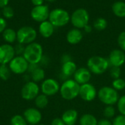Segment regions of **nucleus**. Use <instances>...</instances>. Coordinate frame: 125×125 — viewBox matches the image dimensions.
I'll return each instance as SVG.
<instances>
[{
    "mask_svg": "<svg viewBox=\"0 0 125 125\" xmlns=\"http://www.w3.org/2000/svg\"><path fill=\"white\" fill-rule=\"evenodd\" d=\"M23 56L29 64H40L43 56V49L42 45L36 42L26 45Z\"/></svg>",
    "mask_w": 125,
    "mask_h": 125,
    "instance_id": "1",
    "label": "nucleus"
},
{
    "mask_svg": "<svg viewBox=\"0 0 125 125\" xmlns=\"http://www.w3.org/2000/svg\"><path fill=\"white\" fill-rule=\"evenodd\" d=\"M81 85L74 79H67L60 86V94L66 100H72L79 96Z\"/></svg>",
    "mask_w": 125,
    "mask_h": 125,
    "instance_id": "2",
    "label": "nucleus"
},
{
    "mask_svg": "<svg viewBox=\"0 0 125 125\" xmlns=\"http://www.w3.org/2000/svg\"><path fill=\"white\" fill-rule=\"evenodd\" d=\"M110 63L108 59L100 56H93L87 61V68L94 75H102L108 69Z\"/></svg>",
    "mask_w": 125,
    "mask_h": 125,
    "instance_id": "3",
    "label": "nucleus"
},
{
    "mask_svg": "<svg viewBox=\"0 0 125 125\" xmlns=\"http://www.w3.org/2000/svg\"><path fill=\"white\" fill-rule=\"evenodd\" d=\"M97 97L105 105H114L117 103L119 95L118 91L112 86H103L98 90Z\"/></svg>",
    "mask_w": 125,
    "mask_h": 125,
    "instance_id": "4",
    "label": "nucleus"
},
{
    "mask_svg": "<svg viewBox=\"0 0 125 125\" xmlns=\"http://www.w3.org/2000/svg\"><path fill=\"white\" fill-rule=\"evenodd\" d=\"M48 21L54 27H62L66 26L70 21L68 12L62 8H56L50 11Z\"/></svg>",
    "mask_w": 125,
    "mask_h": 125,
    "instance_id": "5",
    "label": "nucleus"
},
{
    "mask_svg": "<svg viewBox=\"0 0 125 125\" xmlns=\"http://www.w3.org/2000/svg\"><path fill=\"white\" fill-rule=\"evenodd\" d=\"M37 36V31L31 26H24L17 31V41L23 45H29L34 42Z\"/></svg>",
    "mask_w": 125,
    "mask_h": 125,
    "instance_id": "6",
    "label": "nucleus"
},
{
    "mask_svg": "<svg viewBox=\"0 0 125 125\" xmlns=\"http://www.w3.org/2000/svg\"><path fill=\"white\" fill-rule=\"evenodd\" d=\"M70 21L76 29H83L89 22V14L86 9L78 8L70 16Z\"/></svg>",
    "mask_w": 125,
    "mask_h": 125,
    "instance_id": "7",
    "label": "nucleus"
},
{
    "mask_svg": "<svg viewBox=\"0 0 125 125\" xmlns=\"http://www.w3.org/2000/svg\"><path fill=\"white\" fill-rule=\"evenodd\" d=\"M8 66L12 73L21 75L27 72L29 62L23 56H15L8 64Z\"/></svg>",
    "mask_w": 125,
    "mask_h": 125,
    "instance_id": "8",
    "label": "nucleus"
},
{
    "mask_svg": "<svg viewBox=\"0 0 125 125\" xmlns=\"http://www.w3.org/2000/svg\"><path fill=\"white\" fill-rule=\"evenodd\" d=\"M40 86L37 83L27 81L21 89V97L26 100H34L40 94Z\"/></svg>",
    "mask_w": 125,
    "mask_h": 125,
    "instance_id": "9",
    "label": "nucleus"
},
{
    "mask_svg": "<svg viewBox=\"0 0 125 125\" xmlns=\"http://www.w3.org/2000/svg\"><path fill=\"white\" fill-rule=\"evenodd\" d=\"M49 14V7L45 4H42L40 6H34L30 13L31 18L36 22H39L40 23L48 20Z\"/></svg>",
    "mask_w": 125,
    "mask_h": 125,
    "instance_id": "10",
    "label": "nucleus"
},
{
    "mask_svg": "<svg viewBox=\"0 0 125 125\" xmlns=\"http://www.w3.org/2000/svg\"><path fill=\"white\" fill-rule=\"evenodd\" d=\"M40 89L42 93L46 96H53L59 92L60 85L56 80L53 78H47L42 81Z\"/></svg>",
    "mask_w": 125,
    "mask_h": 125,
    "instance_id": "11",
    "label": "nucleus"
},
{
    "mask_svg": "<svg viewBox=\"0 0 125 125\" xmlns=\"http://www.w3.org/2000/svg\"><path fill=\"white\" fill-rule=\"evenodd\" d=\"M79 97L86 102H92L97 97V91L93 84L84 83L80 86Z\"/></svg>",
    "mask_w": 125,
    "mask_h": 125,
    "instance_id": "12",
    "label": "nucleus"
},
{
    "mask_svg": "<svg viewBox=\"0 0 125 125\" xmlns=\"http://www.w3.org/2000/svg\"><path fill=\"white\" fill-rule=\"evenodd\" d=\"M15 56L14 47L5 43L0 45V64H7Z\"/></svg>",
    "mask_w": 125,
    "mask_h": 125,
    "instance_id": "13",
    "label": "nucleus"
},
{
    "mask_svg": "<svg viewBox=\"0 0 125 125\" xmlns=\"http://www.w3.org/2000/svg\"><path fill=\"white\" fill-rule=\"evenodd\" d=\"M23 117L29 125H39L42 120V114L38 108H29L25 110Z\"/></svg>",
    "mask_w": 125,
    "mask_h": 125,
    "instance_id": "14",
    "label": "nucleus"
},
{
    "mask_svg": "<svg viewBox=\"0 0 125 125\" xmlns=\"http://www.w3.org/2000/svg\"><path fill=\"white\" fill-rule=\"evenodd\" d=\"M108 62L112 67H120L125 63V53L121 49L113 50L108 57Z\"/></svg>",
    "mask_w": 125,
    "mask_h": 125,
    "instance_id": "15",
    "label": "nucleus"
},
{
    "mask_svg": "<svg viewBox=\"0 0 125 125\" xmlns=\"http://www.w3.org/2000/svg\"><path fill=\"white\" fill-rule=\"evenodd\" d=\"M92 78V73L87 67L78 68L73 75L74 80L80 85L89 83Z\"/></svg>",
    "mask_w": 125,
    "mask_h": 125,
    "instance_id": "16",
    "label": "nucleus"
},
{
    "mask_svg": "<svg viewBox=\"0 0 125 125\" xmlns=\"http://www.w3.org/2000/svg\"><path fill=\"white\" fill-rule=\"evenodd\" d=\"M83 33L81 31V29H70L66 36V39L67 41L68 42V43L71 44V45H76L78 43H79L82 39H83Z\"/></svg>",
    "mask_w": 125,
    "mask_h": 125,
    "instance_id": "17",
    "label": "nucleus"
},
{
    "mask_svg": "<svg viewBox=\"0 0 125 125\" xmlns=\"http://www.w3.org/2000/svg\"><path fill=\"white\" fill-rule=\"evenodd\" d=\"M54 26L48 20L40 23L39 25V33L42 37L45 38L51 37L54 32Z\"/></svg>",
    "mask_w": 125,
    "mask_h": 125,
    "instance_id": "18",
    "label": "nucleus"
},
{
    "mask_svg": "<svg viewBox=\"0 0 125 125\" xmlns=\"http://www.w3.org/2000/svg\"><path fill=\"white\" fill-rule=\"evenodd\" d=\"M62 119L66 125H75L78 119V111L75 109H69L64 112Z\"/></svg>",
    "mask_w": 125,
    "mask_h": 125,
    "instance_id": "19",
    "label": "nucleus"
},
{
    "mask_svg": "<svg viewBox=\"0 0 125 125\" xmlns=\"http://www.w3.org/2000/svg\"><path fill=\"white\" fill-rule=\"evenodd\" d=\"M77 69L78 68H77L76 64L73 60H70L64 63H62L61 71H62V74L64 77L69 78V77L73 76Z\"/></svg>",
    "mask_w": 125,
    "mask_h": 125,
    "instance_id": "20",
    "label": "nucleus"
},
{
    "mask_svg": "<svg viewBox=\"0 0 125 125\" xmlns=\"http://www.w3.org/2000/svg\"><path fill=\"white\" fill-rule=\"evenodd\" d=\"M2 37L7 43L12 44L17 40V31H15L13 29L6 28L2 32Z\"/></svg>",
    "mask_w": 125,
    "mask_h": 125,
    "instance_id": "21",
    "label": "nucleus"
},
{
    "mask_svg": "<svg viewBox=\"0 0 125 125\" xmlns=\"http://www.w3.org/2000/svg\"><path fill=\"white\" fill-rule=\"evenodd\" d=\"M114 14L119 18H125V2L122 1H116L112 5Z\"/></svg>",
    "mask_w": 125,
    "mask_h": 125,
    "instance_id": "22",
    "label": "nucleus"
},
{
    "mask_svg": "<svg viewBox=\"0 0 125 125\" xmlns=\"http://www.w3.org/2000/svg\"><path fill=\"white\" fill-rule=\"evenodd\" d=\"M98 120L91 114H85L79 119L80 125H97Z\"/></svg>",
    "mask_w": 125,
    "mask_h": 125,
    "instance_id": "23",
    "label": "nucleus"
},
{
    "mask_svg": "<svg viewBox=\"0 0 125 125\" xmlns=\"http://www.w3.org/2000/svg\"><path fill=\"white\" fill-rule=\"evenodd\" d=\"M30 74H31V81H34V82H35V83H38V82H40V81H43L45 80V71L40 67H37L36 70H34Z\"/></svg>",
    "mask_w": 125,
    "mask_h": 125,
    "instance_id": "24",
    "label": "nucleus"
},
{
    "mask_svg": "<svg viewBox=\"0 0 125 125\" xmlns=\"http://www.w3.org/2000/svg\"><path fill=\"white\" fill-rule=\"evenodd\" d=\"M34 103L36 107L38 109H42L45 108L48 104V96H46L44 94H40L35 99H34Z\"/></svg>",
    "mask_w": 125,
    "mask_h": 125,
    "instance_id": "25",
    "label": "nucleus"
},
{
    "mask_svg": "<svg viewBox=\"0 0 125 125\" xmlns=\"http://www.w3.org/2000/svg\"><path fill=\"white\" fill-rule=\"evenodd\" d=\"M11 70L7 64H0V78L3 81H7L11 75Z\"/></svg>",
    "mask_w": 125,
    "mask_h": 125,
    "instance_id": "26",
    "label": "nucleus"
},
{
    "mask_svg": "<svg viewBox=\"0 0 125 125\" xmlns=\"http://www.w3.org/2000/svg\"><path fill=\"white\" fill-rule=\"evenodd\" d=\"M93 26L97 31H103L108 26V21L103 18H98L94 21Z\"/></svg>",
    "mask_w": 125,
    "mask_h": 125,
    "instance_id": "27",
    "label": "nucleus"
},
{
    "mask_svg": "<svg viewBox=\"0 0 125 125\" xmlns=\"http://www.w3.org/2000/svg\"><path fill=\"white\" fill-rule=\"evenodd\" d=\"M112 87L118 92L124 90L125 89V80L122 78L114 79L112 81Z\"/></svg>",
    "mask_w": 125,
    "mask_h": 125,
    "instance_id": "28",
    "label": "nucleus"
},
{
    "mask_svg": "<svg viewBox=\"0 0 125 125\" xmlns=\"http://www.w3.org/2000/svg\"><path fill=\"white\" fill-rule=\"evenodd\" d=\"M116 115V110L114 105H106L103 110V116L105 118L111 119H113Z\"/></svg>",
    "mask_w": 125,
    "mask_h": 125,
    "instance_id": "29",
    "label": "nucleus"
},
{
    "mask_svg": "<svg viewBox=\"0 0 125 125\" xmlns=\"http://www.w3.org/2000/svg\"><path fill=\"white\" fill-rule=\"evenodd\" d=\"M11 125H28L25 118L21 115H15L10 120Z\"/></svg>",
    "mask_w": 125,
    "mask_h": 125,
    "instance_id": "30",
    "label": "nucleus"
},
{
    "mask_svg": "<svg viewBox=\"0 0 125 125\" xmlns=\"http://www.w3.org/2000/svg\"><path fill=\"white\" fill-rule=\"evenodd\" d=\"M1 14L4 18L10 19L14 16V10L10 6H6L1 9Z\"/></svg>",
    "mask_w": 125,
    "mask_h": 125,
    "instance_id": "31",
    "label": "nucleus"
},
{
    "mask_svg": "<svg viewBox=\"0 0 125 125\" xmlns=\"http://www.w3.org/2000/svg\"><path fill=\"white\" fill-rule=\"evenodd\" d=\"M117 109L120 114L125 115V94L119 97L117 103Z\"/></svg>",
    "mask_w": 125,
    "mask_h": 125,
    "instance_id": "32",
    "label": "nucleus"
},
{
    "mask_svg": "<svg viewBox=\"0 0 125 125\" xmlns=\"http://www.w3.org/2000/svg\"><path fill=\"white\" fill-rule=\"evenodd\" d=\"M113 125H125V115L119 114L115 116L112 121Z\"/></svg>",
    "mask_w": 125,
    "mask_h": 125,
    "instance_id": "33",
    "label": "nucleus"
},
{
    "mask_svg": "<svg viewBox=\"0 0 125 125\" xmlns=\"http://www.w3.org/2000/svg\"><path fill=\"white\" fill-rule=\"evenodd\" d=\"M110 75H111V77L113 78V80L120 78V75H121L120 67H112V68L111 70V72H110Z\"/></svg>",
    "mask_w": 125,
    "mask_h": 125,
    "instance_id": "34",
    "label": "nucleus"
},
{
    "mask_svg": "<svg viewBox=\"0 0 125 125\" xmlns=\"http://www.w3.org/2000/svg\"><path fill=\"white\" fill-rule=\"evenodd\" d=\"M117 41L121 50L125 51V31H122L119 34Z\"/></svg>",
    "mask_w": 125,
    "mask_h": 125,
    "instance_id": "35",
    "label": "nucleus"
},
{
    "mask_svg": "<svg viewBox=\"0 0 125 125\" xmlns=\"http://www.w3.org/2000/svg\"><path fill=\"white\" fill-rule=\"evenodd\" d=\"M25 47L26 46H24V45L18 42V44H16L14 47L15 55L16 56H23L24 50H25Z\"/></svg>",
    "mask_w": 125,
    "mask_h": 125,
    "instance_id": "36",
    "label": "nucleus"
},
{
    "mask_svg": "<svg viewBox=\"0 0 125 125\" xmlns=\"http://www.w3.org/2000/svg\"><path fill=\"white\" fill-rule=\"evenodd\" d=\"M7 27L6 19L0 16V33H2Z\"/></svg>",
    "mask_w": 125,
    "mask_h": 125,
    "instance_id": "37",
    "label": "nucleus"
},
{
    "mask_svg": "<svg viewBox=\"0 0 125 125\" xmlns=\"http://www.w3.org/2000/svg\"><path fill=\"white\" fill-rule=\"evenodd\" d=\"M97 125H113V124H112V122L110 121V119L103 118V119L98 120Z\"/></svg>",
    "mask_w": 125,
    "mask_h": 125,
    "instance_id": "38",
    "label": "nucleus"
},
{
    "mask_svg": "<svg viewBox=\"0 0 125 125\" xmlns=\"http://www.w3.org/2000/svg\"><path fill=\"white\" fill-rule=\"evenodd\" d=\"M51 125H66L62 118H55L52 120Z\"/></svg>",
    "mask_w": 125,
    "mask_h": 125,
    "instance_id": "39",
    "label": "nucleus"
},
{
    "mask_svg": "<svg viewBox=\"0 0 125 125\" xmlns=\"http://www.w3.org/2000/svg\"><path fill=\"white\" fill-rule=\"evenodd\" d=\"M40 64H29V67H28V70H27V72H29V73H31V72H33L34 70H36L37 67H40V65H39Z\"/></svg>",
    "mask_w": 125,
    "mask_h": 125,
    "instance_id": "40",
    "label": "nucleus"
},
{
    "mask_svg": "<svg viewBox=\"0 0 125 125\" xmlns=\"http://www.w3.org/2000/svg\"><path fill=\"white\" fill-rule=\"evenodd\" d=\"M44 1L45 0H31L32 4L34 6H40V5H42V4H43Z\"/></svg>",
    "mask_w": 125,
    "mask_h": 125,
    "instance_id": "41",
    "label": "nucleus"
},
{
    "mask_svg": "<svg viewBox=\"0 0 125 125\" xmlns=\"http://www.w3.org/2000/svg\"><path fill=\"white\" fill-rule=\"evenodd\" d=\"M70 60H72L71 59V57L68 54H64L62 57V63H64L66 62H68V61H70Z\"/></svg>",
    "mask_w": 125,
    "mask_h": 125,
    "instance_id": "42",
    "label": "nucleus"
},
{
    "mask_svg": "<svg viewBox=\"0 0 125 125\" xmlns=\"http://www.w3.org/2000/svg\"><path fill=\"white\" fill-rule=\"evenodd\" d=\"M10 0H0V8H4L6 6H8Z\"/></svg>",
    "mask_w": 125,
    "mask_h": 125,
    "instance_id": "43",
    "label": "nucleus"
},
{
    "mask_svg": "<svg viewBox=\"0 0 125 125\" xmlns=\"http://www.w3.org/2000/svg\"><path fill=\"white\" fill-rule=\"evenodd\" d=\"M83 29H84V31L86 32V33H90L92 31V27L90 26V25H86L84 28H83Z\"/></svg>",
    "mask_w": 125,
    "mask_h": 125,
    "instance_id": "44",
    "label": "nucleus"
},
{
    "mask_svg": "<svg viewBox=\"0 0 125 125\" xmlns=\"http://www.w3.org/2000/svg\"><path fill=\"white\" fill-rule=\"evenodd\" d=\"M45 1H48V2H53V1H56V0H45Z\"/></svg>",
    "mask_w": 125,
    "mask_h": 125,
    "instance_id": "45",
    "label": "nucleus"
},
{
    "mask_svg": "<svg viewBox=\"0 0 125 125\" xmlns=\"http://www.w3.org/2000/svg\"><path fill=\"white\" fill-rule=\"evenodd\" d=\"M44 125V124H40V125Z\"/></svg>",
    "mask_w": 125,
    "mask_h": 125,
    "instance_id": "46",
    "label": "nucleus"
},
{
    "mask_svg": "<svg viewBox=\"0 0 125 125\" xmlns=\"http://www.w3.org/2000/svg\"><path fill=\"white\" fill-rule=\"evenodd\" d=\"M28 125H29V124H28Z\"/></svg>",
    "mask_w": 125,
    "mask_h": 125,
    "instance_id": "47",
    "label": "nucleus"
}]
</instances>
